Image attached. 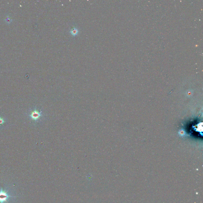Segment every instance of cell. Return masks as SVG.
Masks as SVG:
<instances>
[{
  "label": "cell",
  "mask_w": 203,
  "mask_h": 203,
  "mask_svg": "<svg viewBox=\"0 0 203 203\" xmlns=\"http://www.w3.org/2000/svg\"><path fill=\"white\" fill-rule=\"evenodd\" d=\"M9 188L0 187V203H9L16 196L12 195Z\"/></svg>",
  "instance_id": "6da1fadb"
},
{
  "label": "cell",
  "mask_w": 203,
  "mask_h": 203,
  "mask_svg": "<svg viewBox=\"0 0 203 203\" xmlns=\"http://www.w3.org/2000/svg\"><path fill=\"white\" fill-rule=\"evenodd\" d=\"M40 116H41V113L39 112L36 109L31 112V114L30 115V117L31 118L32 120H35V121L39 119Z\"/></svg>",
  "instance_id": "7a4b0ae2"
},
{
  "label": "cell",
  "mask_w": 203,
  "mask_h": 203,
  "mask_svg": "<svg viewBox=\"0 0 203 203\" xmlns=\"http://www.w3.org/2000/svg\"><path fill=\"white\" fill-rule=\"evenodd\" d=\"M70 33L73 36H76L78 33V30L77 29H76V28H73L71 30Z\"/></svg>",
  "instance_id": "3957f363"
},
{
  "label": "cell",
  "mask_w": 203,
  "mask_h": 203,
  "mask_svg": "<svg viewBox=\"0 0 203 203\" xmlns=\"http://www.w3.org/2000/svg\"><path fill=\"white\" fill-rule=\"evenodd\" d=\"M5 122L4 119L2 117L0 116V125H2Z\"/></svg>",
  "instance_id": "277c9868"
}]
</instances>
